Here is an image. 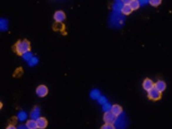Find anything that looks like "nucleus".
Segmentation results:
<instances>
[{
	"label": "nucleus",
	"instance_id": "9d476101",
	"mask_svg": "<svg viewBox=\"0 0 172 129\" xmlns=\"http://www.w3.org/2000/svg\"><path fill=\"white\" fill-rule=\"evenodd\" d=\"M122 108L119 104H114L112 106L111 112L117 117L120 116L122 113Z\"/></svg>",
	"mask_w": 172,
	"mask_h": 129
},
{
	"label": "nucleus",
	"instance_id": "4be33fe9",
	"mask_svg": "<svg viewBox=\"0 0 172 129\" xmlns=\"http://www.w3.org/2000/svg\"><path fill=\"white\" fill-rule=\"evenodd\" d=\"M101 129H116L115 126L113 125V124H111L105 123V124L103 125Z\"/></svg>",
	"mask_w": 172,
	"mask_h": 129
},
{
	"label": "nucleus",
	"instance_id": "aec40b11",
	"mask_svg": "<svg viewBox=\"0 0 172 129\" xmlns=\"http://www.w3.org/2000/svg\"><path fill=\"white\" fill-rule=\"evenodd\" d=\"M112 106L110 105L109 103H105V104L103 105V110L105 112H110L111 110Z\"/></svg>",
	"mask_w": 172,
	"mask_h": 129
},
{
	"label": "nucleus",
	"instance_id": "1a4fd4ad",
	"mask_svg": "<svg viewBox=\"0 0 172 129\" xmlns=\"http://www.w3.org/2000/svg\"><path fill=\"white\" fill-rule=\"evenodd\" d=\"M115 128L116 129H124L126 127V122L122 118H117L115 122Z\"/></svg>",
	"mask_w": 172,
	"mask_h": 129
},
{
	"label": "nucleus",
	"instance_id": "a211bd4d",
	"mask_svg": "<svg viewBox=\"0 0 172 129\" xmlns=\"http://www.w3.org/2000/svg\"><path fill=\"white\" fill-rule=\"evenodd\" d=\"M162 1L161 0H151L149 1V3L151 6L153 7H158L161 4Z\"/></svg>",
	"mask_w": 172,
	"mask_h": 129
},
{
	"label": "nucleus",
	"instance_id": "412c9836",
	"mask_svg": "<svg viewBox=\"0 0 172 129\" xmlns=\"http://www.w3.org/2000/svg\"><path fill=\"white\" fill-rule=\"evenodd\" d=\"M23 59L25 60H26V61H29L30 59L32 58V54L30 52H27V53H26V54H24L23 56Z\"/></svg>",
	"mask_w": 172,
	"mask_h": 129
},
{
	"label": "nucleus",
	"instance_id": "2eb2a0df",
	"mask_svg": "<svg viewBox=\"0 0 172 129\" xmlns=\"http://www.w3.org/2000/svg\"><path fill=\"white\" fill-rule=\"evenodd\" d=\"M90 97L93 100H98L101 97V93L99 90L95 89L91 91Z\"/></svg>",
	"mask_w": 172,
	"mask_h": 129
},
{
	"label": "nucleus",
	"instance_id": "dca6fc26",
	"mask_svg": "<svg viewBox=\"0 0 172 129\" xmlns=\"http://www.w3.org/2000/svg\"><path fill=\"white\" fill-rule=\"evenodd\" d=\"M0 27L2 31H6L8 29V21L6 19H1L0 22Z\"/></svg>",
	"mask_w": 172,
	"mask_h": 129
},
{
	"label": "nucleus",
	"instance_id": "6ab92c4d",
	"mask_svg": "<svg viewBox=\"0 0 172 129\" xmlns=\"http://www.w3.org/2000/svg\"><path fill=\"white\" fill-rule=\"evenodd\" d=\"M38 62V59L36 57H32L31 59L28 62V64L30 66H33L37 64Z\"/></svg>",
	"mask_w": 172,
	"mask_h": 129
},
{
	"label": "nucleus",
	"instance_id": "f3484780",
	"mask_svg": "<svg viewBox=\"0 0 172 129\" xmlns=\"http://www.w3.org/2000/svg\"><path fill=\"white\" fill-rule=\"evenodd\" d=\"M18 118L20 121H24L27 118V113L24 111L20 112L18 114Z\"/></svg>",
	"mask_w": 172,
	"mask_h": 129
},
{
	"label": "nucleus",
	"instance_id": "0eeeda50",
	"mask_svg": "<svg viewBox=\"0 0 172 129\" xmlns=\"http://www.w3.org/2000/svg\"><path fill=\"white\" fill-rule=\"evenodd\" d=\"M166 87V84L164 81H162V80H158L155 83V85H154V88H155L157 91H158L161 93L165 91Z\"/></svg>",
	"mask_w": 172,
	"mask_h": 129
},
{
	"label": "nucleus",
	"instance_id": "39448f33",
	"mask_svg": "<svg viewBox=\"0 0 172 129\" xmlns=\"http://www.w3.org/2000/svg\"><path fill=\"white\" fill-rule=\"evenodd\" d=\"M142 85L144 89L146 91H148L154 88L155 83L150 78H146L143 81Z\"/></svg>",
	"mask_w": 172,
	"mask_h": 129
},
{
	"label": "nucleus",
	"instance_id": "b1692460",
	"mask_svg": "<svg viewBox=\"0 0 172 129\" xmlns=\"http://www.w3.org/2000/svg\"><path fill=\"white\" fill-rule=\"evenodd\" d=\"M6 129H17L16 127L14 125H12V124H10V125H9Z\"/></svg>",
	"mask_w": 172,
	"mask_h": 129
},
{
	"label": "nucleus",
	"instance_id": "6e6552de",
	"mask_svg": "<svg viewBox=\"0 0 172 129\" xmlns=\"http://www.w3.org/2000/svg\"><path fill=\"white\" fill-rule=\"evenodd\" d=\"M38 129H46L48 125V121L44 117H40L36 120Z\"/></svg>",
	"mask_w": 172,
	"mask_h": 129
},
{
	"label": "nucleus",
	"instance_id": "a878e982",
	"mask_svg": "<svg viewBox=\"0 0 172 129\" xmlns=\"http://www.w3.org/2000/svg\"><path fill=\"white\" fill-rule=\"evenodd\" d=\"M122 2H124V4H129V3L130 2V1H123Z\"/></svg>",
	"mask_w": 172,
	"mask_h": 129
},
{
	"label": "nucleus",
	"instance_id": "f8f14e48",
	"mask_svg": "<svg viewBox=\"0 0 172 129\" xmlns=\"http://www.w3.org/2000/svg\"><path fill=\"white\" fill-rule=\"evenodd\" d=\"M133 10L129 4H124L121 9V12L125 16H129L132 12Z\"/></svg>",
	"mask_w": 172,
	"mask_h": 129
},
{
	"label": "nucleus",
	"instance_id": "f03ea898",
	"mask_svg": "<svg viewBox=\"0 0 172 129\" xmlns=\"http://www.w3.org/2000/svg\"><path fill=\"white\" fill-rule=\"evenodd\" d=\"M147 97L148 99L154 102L158 101L162 97V93L157 91L155 88H153L148 91Z\"/></svg>",
	"mask_w": 172,
	"mask_h": 129
},
{
	"label": "nucleus",
	"instance_id": "4468645a",
	"mask_svg": "<svg viewBox=\"0 0 172 129\" xmlns=\"http://www.w3.org/2000/svg\"><path fill=\"white\" fill-rule=\"evenodd\" d=\"M129 6H130L133 11L137 10L140 7V3L137 0H131L129 3Z\"/></svg>",
	"mask_w": 172,
	"mask_h": 129
},
{
	"label": "nucleus",
	"instance_id": "7ed1b4c3",
	"mask_svg": "<svg viewBox=\"0 0 172 129\" xmlns=\"http://www.w3.org/2000/svg\"><path fill=\"white\" fill-rule=\"evenodd\" d=\"M103 120L105 122V123L113 124L115 123L117 120V116H114L111 112H105L103 115Z\"/></svg>",
	"mask_w": 172,
	"mask_h": 129
},
{
	"label": "nucleus",
	"instance_id": "20e7f679",
	"mask_svg": "<svg viewBox=\"0 0 172 129\" xmlns=\"http://www.w3.org/2000/svg\"><path fill=\"white\" fill-rule=\"evenodd\" d=\"M36 94L40 97H44L47 95L48 93V89L45 85H41L36 89Z\"/></svg>",
	"mask_w": 172,
	"mask_h": 129
},
{
	"label": "nucleus",
	"instance_id": "f257e3e1",
	"mask_svg": "<svg viewBox=\"0 0 172 129\" xmlns=\"http://www.w3.org/2000/svg\"><path fill=\"white\" fill-rule=\"evenodd\" d=\"M14 52L18 55L22 56L24 54L31 50V45L29 41L25 39L23 40H18L14 46Z\"/></svg>",
	"mask_w": 172,
	"mask_h": 129
},
{
	"label": "nucleus",
	"instance_id": "ddd939ff",
	"mask_svg": "<svg viewBox=\"0 0 172 129\" xmlns=\"http://www.w3.org/2000/svg\"><path fill=\"white\" fill-rule=\"evenodd\" d=\"M26 126H27L28 129H38L36 121L34 120H32V119L27 121Z\"/></svg>",
	"mask_w": 172,
	"mask_h": 129
},
{
	"label": "nucleus",
	"instance_id": "9b49d317",
	"mask_svg": "<svg viewBox=\"0 0 172 129\" xmlns=\"http://www.w3.org/2000/svg\"><path fill=\"white\" fill-rule=\"evenodd\" d=\"M41 115V110L38 106H35L33 108L32 111L30 113V117L32 120H37L39 118H40Z\"/></svg>",
	"mask_w": 172,
	"mask_h": 129
},
{
	"label": "nucleus",
	"instance_id": "423d86ee",
	"mask_svg": "<svg viewBox=\"0 0 172 129\" xmlns=\"http://www.w3.org/2000/svg\"><path fill=\"white\" fill-rule=\"evenodd\" d=\"M54 19L57 23H60L66 19V14L62 10L56 11L54 14Z\"/></svg>",
	"mask_w": 172,
	"mask_h": 129
},
{
	"label": "nucleus",
	"instance_id": "393cba45",
	"mask_svg": "<svg viewBox=\"0 0 172 129\" xmlns=\"http://www.w3.org/2000/svg\"><path fill=\"white\" fill-rule=\"evenodd\" d=\"M17 129H28V128L27 126H24V125H21L17 128Z\"/></svg>",
	"mask_w": 172,
	"mask_h": 129
},
{
	"label": "nucleus",
	"instance_id": "5701e85b",
	"mask_svg": "<svg viewBox=\"0 0 172 129\" xmlns=\"http://www.w3.org/2000/svg\"><path fill=\"white\" fill-rule=\"evenodd\" d=\"M97 101L100 104H102V105H104L105 103H107V99L104 96L100 97Z\"/></svg>",
	"mask_w": 172,
	"mask_h": 129
}]
</instances>
